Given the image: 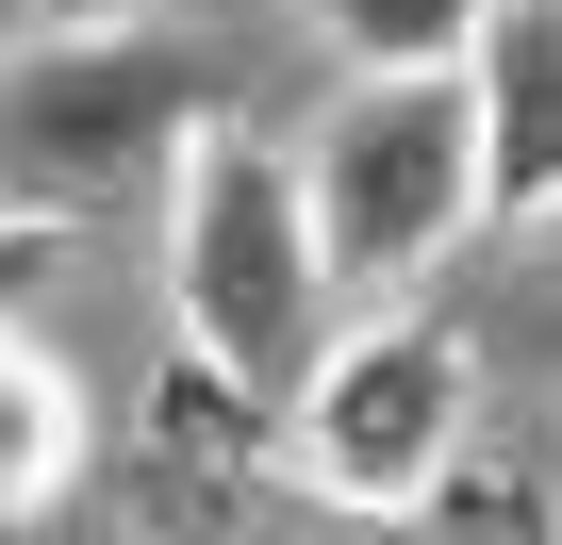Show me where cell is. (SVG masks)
<instances>
[{
    "label": "cell",
    "mask_w": 562,
    "mask_h": 545,
    "mask_svg": "<svg viewBox=\"0 0 562 545\" xmlns=\"http://www.w3.org/2000/svg\"><path fill=\"white\" fill-rule=\"evenodd\" d=\"M299 18L348 50V67H463V34L496 0H299Z\"/></svg>",
    "instance_id": "52a82bcc"
},
{
    "label": "cell",
    "mask_w": 562,
    "mask_h": 545,
    "mask_svg": "<svg viewBox=\"0 0 562 545\" xmlns=\"http://www.w3.org/2000/svg\"><path fill=\"white\" fill-rule=\"evenodd\" d=\"M463 83H480V231L562 215V0H496L463 34Z\"/></svg>",
    "instance_id": "5b68a950"
},
{
    "label": "cell",
    "mask_w": 562,
    "mask_h": 545,
    "mask_svg": "<svg viewBox=\"0 0 562 545\" xmlns=\"http://www.w3.org/2000/svg\"><path fill=\"white\" fill-rule=\"evenodd\" d=\"M166 315L182 348H215L232 381L299 397L315 381V315H331V231H315V182L299 149H265L248 116H199L166 149Z\"/></svg>",
    "instance_id": "6da1fadb"
},
{
    "label": "cell",
    "mask_w": 562,
    "mask_h": 545,
    "mask_svg": "<svg viewBox=\"0 0 562 545\" xmlns=\"http://www.w3.org/2000/svg\"><path fill=\"white\" fill-rule=\"evenodd\" d=\"M463 413H480V348L447 315H381L281 397V463L331 512H430V479L463 463Z\"/></svg>",
    "instance_id": "277c9868"
},
{
    "label": "cell",
    "mask_w": 562,
    "mask_h": 545,
    "mask_svg": "<svg viewBox=\"0 0 562 545\" xmlns=\"http://www.w3.org/2000/svg\"><path fill=\"white\" fill-rule=\"evenodd\" d=\"M18 215H34V198H18V166H0V231H18Z\"/></svg>",
    "instance_id": "9c48e42d"
},
{
    "label": "cell",
    "mask_w": 562,
    "mask_h": 545,
    "mask_svg": "<svg viewBox=\"0 0 562 545\" xmlns=\"http://www.w3.org/2000/svg\"><path fill=\"white\" fill-rule=\"evenodd\" d=\"M50 231H67V215H18V231H0V282H18V264H34V248H50Z\"/></svg>",
    "instance_id": "ba28073f"
},
{
    "label": "cell",
    "mask_w": 562,
    "mask_h": 545,
    "mask_svg": "<svg viewBox=\"0 0 562 545\" xmlns=\"http://www.w3.org/2000/svg\"><path fill=\"white\" fill-rule=\"evenodd\" d=\"M199 50L166 18H67V34H18L0 50V166L18 198H116V182H166V149L199 133Z\"/></svg>",
    "instance_id": "3957f363"
},
{
    "label": "cell",
    "mask_w": 562,
    "mask_h": 545,
    "mask_svg": "<svg viewBox=\"0 0 562 545\" xmlns=\"http://www.w3.org/2000/svg\"><path fill=\"white\" fill-rule=\"evenodd\" d=\"M546 348H562V264H546Z\"/></svg>",
    "instance_id": "30bf717a"
},
{
    "label": "cell",
    "mask_w": 562,
    "mask_h": 545,
    "mask_svg": "<svg viewBox=\"0 0 562 545\" xmlns=\"http://www.w3.org/2000/svg\"><path fill=\"white\" fill-rule=\"evenodd\" d=\"M299 182H315V231H331V282L348 298L430 282V264L480 231V83L463 67H364L315 116Z\"/></svg>",
    "instance_id": "7a4b0ae2"
},
{
    "label": "cell",
    "mask_w": 562,
    "mask_h": 545,
    "mask_svg": "<svg viewBox=\"0 0 562 545\" xmlns=\"http://www.w3.org/2000/svg\"><path fill=\"white\" fill-rule=\"evenodd\" d=\"M83 446H100V413H83L67 348H50L34 315H0V529L67 512V496H83Z\"/></svg>",
    "instance_id": "8992f818"
}]
</instances>
